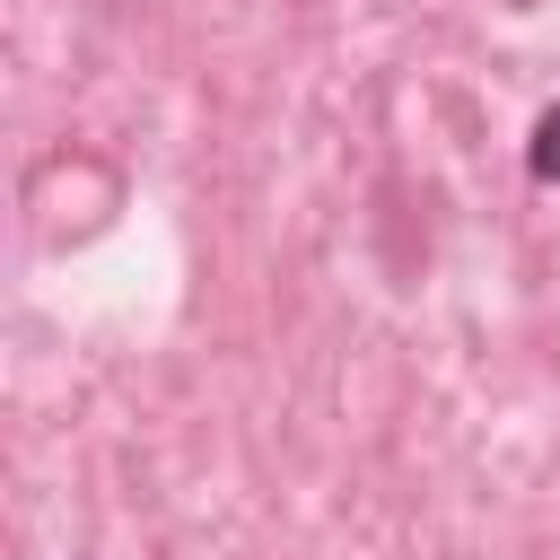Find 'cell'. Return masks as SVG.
Wrapping results in <instances>:
<instances>
[{
    "label": "cell",
    "mask_w": 560,
    "mask_h": 560,
    "mask_svg": "<svg viewBox=\"0 0 560 560\" xmlns=\"http://www.w3.org/2000/svg\"><path fill=\"white\" fill-rule=\"evenodd\" d=\"M508 9H534V0H508Z\"/></svg>",
    "instance_id": "2"
},
{
    "label": "cell",
    "mask_w": 560,
    "mask_h": 560,
    "mask_svg": "<svg viewBox=\"0 0 560 560\" xmlns=\"http://www.w3.org/2000/svg\"><path fill=\"white\" fill-rule=\"evenodd\" d=\"M525 175L534 184H560V105L534 114V140H525Z\"/></svg>",
    "instance_id": "1"
}]
</instances>
